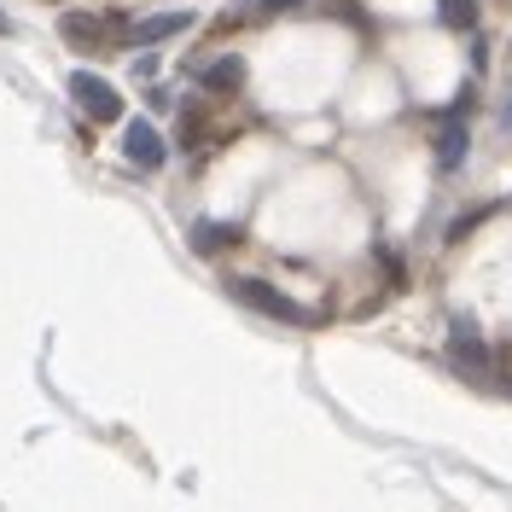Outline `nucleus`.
<instances>
[{
	"label": "nucleus",
	"instance_id": "f257e3e1",
	"mask_svg": "<svg viewBox=\"0 0 512 512\" xmlns=\"http://www.w3.org/2000/svg\"><path fill=\"white\" fill-rule=\"evenodd\" d=\"M227 291L245 303V309H256V315H268V320H286V326H309V309L297 303V297H286L280 286H268V280H256V274H239V280H227Z\"/></svg>",
	"mask_w": 512,
	"mask_h": 512
},
{
	"label": "nucleus",
	"instance_id": "f03ea898",
	"mask_svg": "<svg viewBox=\"0 0 512 512\" xmlns=\"http://www.w3.org/2000/svg\"><path fill=\"white\" fill-rule=\"evenodd\" d=\"M448 361H454V367H460L472 384H489V379H495L489 344H483V332L472 326V315H454V326H448Z\"/></svg>",
	"mask_w": 512,
	"mask_h": 512
},
{
	"label": "nucleus",
	"instance_id": "7ed1b4c3",
	"mask_svg": "<svg viewBox=\"0 0 512 512\" xmlns=\"http://www.w3.org/2000/svg\"><path fill=\"white\" fill-rule=\"evenodd\" d=\"M128 24H134V18H128L123 6H111V12H82V18L64 12L59 35L70 47H99V41H128Z\"/></svg>",
	"mask_w": 512,
	"mask_h": 512
},
{
	"label": "nucleus",
	"instance_id": "20e7f679",
	"mask_svg": "<svg viewBox=\"0 0 512 512\" xmlns=\"http://www.w3.org/2000/svg\"><path fill=\"white\" fill-rule=\"evenodd\" d=\"M70 99L88 111V123H117L123 117V94L99 70H70Z\"/></svg>",
	"mask_w": 512,
	"mask_h": 512
},
{
	"label": "nucleus",
	"instance_id": "39448f33",
	"mask_svg": "<svg viewBox=\"0 0 512 512\" xmlns=\"http://www.w3.org/2000/svg\"><path fill=\"white\" fill-rule=\"evenodd\" d=\"M123 158L134 163V169H163V158H169V140L158 134V123H152V117H128V123H123Z\"/></svg>",
	"mask_w": 512,
	"mask_h": 512
},
{
	"label": "nucleus",
	"instance_id": "423d86ee",
	"mask_svg": "<svg viewBox=\"0 0 512 512\" xmlns=\"http://www.w3.org/2000/svg\"><path fill=\"white\" fill-rule=\"evenodd\" d=\"M192 76H198V88L204 94H222V99H233L239 88H245V59L239 53H222V59H204V64H192Z\"/></svg>",
	"mask_w": 512,
	"mask_h": 512
},
{
	"label": "nucleus",
	"instance_id": "0eeeda50",
	"mask_svg": "<svg viewBox=\"0 0 512 512\" xmlns=\"http://www.w3.org/2000/svg\"><path fill=\"white\" fill-rule=\"evenodd\" d=\"M181 30H192L187 6L158 12V18H134V24H128V41H134V47H152V41H169V35H181Z\"/></svg>",
	"mask_w": 512,
	"mask_h": 512
},
{
	"label": "nucleus",
	"instance_id": "6e6552de",
	"mask_svg": "<svg viewBox=\"0 0 512 512\" xmlns=\"http://www.w3.org/2000/svg\"><path fill=\"white\" fill-rule=\"evenodd\" d=\"M175 140H181V152L204 158V146H210V123H204V105H198V99L181 105V117H175Z\"/></svg>",
	"mask_w": 512,
	"mask_h": 512
},
{
	"label": "nucleus",
	"instance_id": "1a4fd4ad",
	"mask_svg": "<svg viewBox=\"0 0 512 512\" xmlns=\"http://www.w3.org/2000/svg\"><path fill=\"white\" fill-rule=\"evenodd\" d=\"M192 251L198 256H222V251H233L239 245V227H227V222H192Z\"/></svg>",
	"mask_w": 512,
	"mask_h": 512
},
{
	"label": "nucleus",
	"instance_id": "9d476101",
	"mask_svg": "<svg viewBox=\"0 0 512 512\" xmlns=\"http://www.w3.org/2000/svg\"><path fill=\"white\" fill-rule=\"evenodd\" d=\"M466 146H472L466 123H448L443 134H437V163H443V169H460V163H466Z\"/></svg>",
	"mask_w": 512,
	"mask_h": 512
},
{
	"label": "nucleus",
	"instance_id": "9b49d317",
	"mask_svg": "<svg viewBox=\"0 0 512 512\" xmlns=\"http://www.w3.org/2000/svg\"><path fill=\"white\" fill-rule=\"evenodd\" d=\"M437 6H443V24L448 30H478V0H437Z\"/></svg>",
	"mask_w": 512,
	"mask_h": 512
},
{
	"label": "nucleus",
	"instance_id": "f8f14e48",
	"mask_svg": "<svg viewBox=\"0 0 512 512\" xmlns=\"http://www.w3.org/2000/svg\"><path fill=\"white\" fill-rule=\"evenodd\" d=\"M291 6H303V0H262V12H291Z\"/></svg>",
	"mask_w": 512,
	"mask_h": 512
},
{
	"label": "nucleus",
	"instance_id": "ddd939ff",
	"mask_svg": "<svg viewBox=\"0 0 512 512\" xmlns=\"http://www.w3.org/2000/svg\"><path fill=\"white\" fill-rule=\"evenodd\" d=\"M501 128H507V134H512V99H507V111H501Z\"/></svg>",
	"mask_w": 512,
	"mask_h": 512
},
{
	"label": "nucleus",
	"instance_id": "4468645a",
	"mask_svg": "<svg viewBox=\"0 0 512 512\" xmlns=\"http://www.w3.org/2000/svg\"><path fill=\"white\" fill-rule=\"evenodd\" d=\"M12 30H18V24H12V18H6V12H0V35H12Z\"/></svg>",
	"mask_w": 512,
	"mask_h": 512
}]
</instances>
